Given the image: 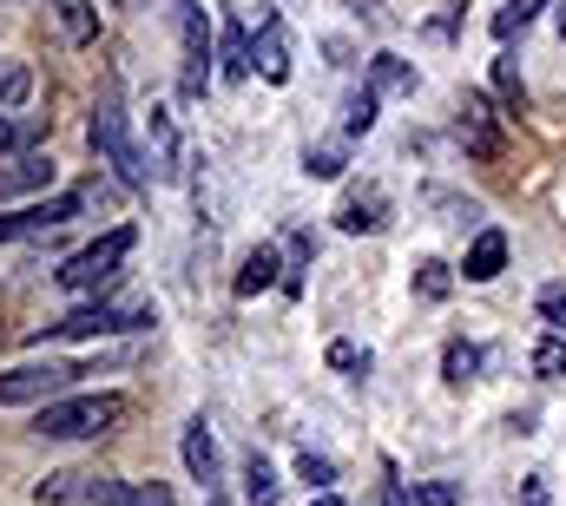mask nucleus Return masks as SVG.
I'll return each instance as SVG.
<instances>
[{
  "label": "nucleus",
  "mask_w": 566,
  "mask_h": 506,
  "mask_svg": "<svg viewBox=\"0 0 566 506\" xmlns=\"http://www.w3.org/2000/svg\"><path fill=\"white\" fill-rule=\"evenodd\" d=\"M541 323L566 336V283H547V289H541Z\"/></svg>",
  "instance_id": "32"
},
{
  "label": "nucleus",
  "mask_w": 566,
  "mask_h": 506,
  "mask_svg": "<svg viewBox=\"0 0 566 506\" xmlns=\"http://www.w3.org/2000/svg\"><path fill=\"white\" fill-rule=\"evenodd\" d=\"M416 506H461V494L448 481H416Z\"/></svg>",
  "instance_id": "33"
},
{
  "label": "nucleus",
  "mask_w": 566,
  "mask_h": 506,
  "mask_svg": "<svg viewBox=\"0 0 566 506\" xmlns=\"http://www.w3.org/2000/svg\"><path fill=\"white\" fill-rule=\"evenodd\" d=\"M441 376H448V388H468V381L481 376V349L474 342H448L441 349Z\"/></svg>",
  "instance_id": "17"
},
{
  "label": "nucleus",
  "mask_w": 566,
  "mask_h": 506,
  "mask_svg": "<svg viewBox=\"0 0 566 506\" xmlns=\"http://www.w3.org/2000/svg\"><path fill=\"white\" fill-rule=\"evenodd\" d=\"M86 138H93L99 165H113V178H119V185L145 191V185L158 178V171H151V158L133 145V126H126V86H119V80H106V86H99L93 119H86Z\"/></svg>",
  "instance_id": "1"
},
{
  "label": "nucleus",
  "mask_w": 566,
  "mask_h": 506,
  "mask_svg": "<svg viewBox=\"0 0 566 506\" xmlns=\"http://www.w3.org/2000/svg\"><path fill=\"white\" fill-rule=\"evenodd\" d=\"M329 369H343V376H369V349H356V342H329Z\"/></svg>",
  "instance_id": "31"
},
{
  "label": "nucleus",
  "mask_w": 566,
  "mask_h": 506,
  "mask_svg": "<svg viewBox=\"0 0 566 506\" xmlns=\"http://www.w3.org/2000/svg\"><path fill=\"white\" fill-rule=\"evenodd\" d=\"M560 33H566V0H560Z\"/></svg>",
  "instance_id": "39"
},
{
  "label": "nucleus",
  "mask_w": 566,
  "mask_h": 506,
  "mask_svg": "<svg viewBox=\"0 0 566 506\" xmlns=\"http://www.w3.org/2000/svg\"><path fill=\"white\" fill-rule=\"evenodd\" d=\"M211 506H224V500H218V494H211Z\"/></svg>",
  "instance_id": "40"
},
{
  "label": "nucleus",
  "mask_w": 566,
  "mask_h": 506,
  "mask_svg": "<svg viewBox=\"0 0 566 506\" xmlns=\"http://www.w3.org/2000/svg\"><path fill=\"white\" fill-rule=\"evenodd\" d=\"M133 506H178V500H171V487H165V481H145L139 494H133Z\"/></svg>",
  "instance_id": "36"
},
{
  "label": "nucleus",
  "mask_w": 566,
  "mask_h": 506,
  "mask_svg": "<svg viewBox=\"0 0 566 506\" xmlns=\"http://www.w3.org/2000/svg\"><path fill=\"white\" fill-rule=\"evenodd\" d=\"M369 93H416V66L396 60V53H376L369 60Z\"/></svg>",
  "instance_id": "15"
},
{
  "label": "nucleus",
  "mask_w": 566,
  "mask_h": 506,
  "mask_svg": "<svg viewBox=\"0 0 566 506\" xmlns=\"http://www.w3.org/2000/svg\"><path fill=\"white\" fill-rule=\"evenodd\" d=\"M454 138H461L474 158H501V131H494V113H488V99H481V93H468V99H461Z\"/></svg>",
  "instance_id": "9"
},
{
  "label": "nucleus",
  "mask_w": 566,
  "mask_h": 506,
  "mask_svg": "<svg viewBox=\"0 0 566 506\" xmlns=\"http://www.w3.org/2000/svg\"><path fill=\"white\" fill-rule=\"evenodd\" d=\"M251 66H258L271 86H283V80H290V33H283L277 13H264V20H258V40H251Z\"/></svg>",
  "instance_id": "8"
},
{
  "label": "nucleus",
  "mask_w": 566,
  "mask_h": 506,
  "mask_svg": "<svg viewBox=\"0 0 566 506\" xmlns=\"http://www.w3.org/2000/svg\"><path fill=\"white\" fill-rule=\"evenodd\" d=\"M303 506H343V500L336 494H316V500H303Z\"/></svg>",
  "instance_id": "38"
},
{
  "label": "nucleus",
  "mask_w": 566,
  "mask_h": 506,
  "mask_svg": "<svg viewBox=\"0 0 566 506\" xmlns=\"http://www.w3.org/2000/svg\"><path fill=\"white\" fill-rule=\"evenodd\" d=\"M53 7H60V27H66V40H73V46L99 40V13H93L86 0H53Z\"/></svg>",
  "instance_id": "18"
},
{
  "label": "nucleus",
  "mask_w": 566,
  "mask_h": 506,
  "mask_svg": "<svg viewBox=\"0 0 566 506\" xmlns=\"http://www.w3.org/2000/svg\"><path fill=\"white\" fill-rule=\"evenodd\" d=\"M218 73L224 80H251L258 66H251V27L244 20H224V33H218Z\"/></svg>",
  "instance_id": "12"
},
{
  "label": "nucleus",
  "mask_w": 566,
  "mask_h": 506,
  "mask_svg": "<svg viewBox=\"0 0 566 506\" xmlns=\"http://www.w3.org/2000/svg\"><path fill=\"white\" fill-rule=\"evenodd\" d=\"M86 481H93V474H46V481H40V506L46 500H80Z\"/></svg>",
  "instance_id": "27"
},
{
  "label": "nucleus",
  "mask_w": 566,
  "mask_h": 506,
  "mask_svg": "<svg viewBox=\"0 0 566 506\" xmlns=\"http://www.w3.org/2000/svg\"><path fill=\"white\" fill-rule=\"evenodd\" d=\"M382 211H389V198H382V191H356V198H343L336 224H343L349 238H363V231H382V224H389Z\"/></svg>",
  "instance_id": "13"
},
{
  "label": "nucleus",
  "mask_w": 566,
  "mask_h": 506,
  "mask_svg": "<svg viewBox=\"0 0 566 506\" xmlns=\"http://www.w3.org/2000/svg\"><path fill=\"white\" fill-rule=\"evenodd\" d=\"M119 414H126L119 394H60V401H40L33 434H40V441H93V434H106Z\"/></svg>",
  "instance_id": "2"
},
{
  "label": "nucleus",
  "mask_w": 566,
  "mask_h": 506,
  "mask_svg": "<svg viewBox=\"0 0 566 506\" xmlns=\"http://www.w3.org/2000/svg\"><path fill=\"white\" fill-rule=\"evenodd\" d=\"M185 474H191L205 494H218V481H224V461H218V441H211V421H205V414L185 421Z\"/></svg>",
  "instance_id": "7"
},
{
  "label": "nucleus",
  "mask_w": 566,
  "mask_h": 506,
  "mask_svg": "<svg viewBox=\"0 0 566 506\" xmlns=\"http://www.w3.org/2000/svg\"><path fill=\"white\" fill-rule=\"evenodd\" d=\"M151 171L158 178H178V126L165 106H151Z\"/></svg>",
  "instance_id": "14"
},
{
  "label": "nucleus",
  "mask_w": 566,
  "mask_h": 506,
  "mask_svg": "<svg viewBox=\"0 0 566 506\" xmlns=\"http://www.w3.org/2000/svg\"><path fill=\"white\" fill-rule=\"evenodd\" d=\"M244 500H251V506H277V474H271V461H264V454H251V461H244Z\"/></svg>",
  "instance_id": "20"
},
{
  "label": "nucleus",
  "mask_w": 566,
  "mask_h": 506,
  "mask_svg": "<svg viewBox=\"0 0 566 506\" xmlns=\"http://www.w3.org/2000/svg\"><path fill=\"white\" fill-rule=\"evenodd\" d=\"M534 376H541V381H560L566 376V336H560V329L534 342Z\"/></svg>",
  "instance_id": "23"
},
{
  "label": "nucleus",
  "mask_w": 566,
  "mask_h": 506,
  "mask_svg": "<svg viewBox=\"0 0 566 506\" xmlns=\"http://www.w3.org/2000/svg\"><path fill=\"white\" fill-rule=\"evenodd\" d=\"M541 7H547V0H507V7L494 13V40H514V33H521V27H527Z\"/></svg>",
  "instance_id": "24"
},
{
  "label": "nucleus",
  "mask_w": 566,
  "mask_h": 506,
  "mask_svg": "<svg viewBox=\"0 0 566 506\" xmlns=\"http://www.w3.org/2000/svg\"><path fill=\"white\" fill-rule=\"evenodd\" d=\"M165 7H171V20H178V93H185V99H205L211 60H218L211 27H205V7H198V0H165Z\"/></svg>",
  "instance_id": "4"
},
{
  "label": "nucleus",
  "mask_w": 566,
  "mask_h": 506,
  "mask_svg": "<svg viewBox=\"0 0 566 506\" xmlns=\"http://www.w3.org/2000/svg\"><path fill=\"white\" fill-rule=\"evenodd\" d=\"M494 86H501V99H507L514 113L527 106V86H521V66H514V60H494Z\"/></svg>",
  "instance_id": "29"
},
{
  "label": "nucleus",
  "mask_w": 566,
  "mask_h": 506,
  "mask_svg": "<svg viewBox=\"0 0 566 506\" xmlns=\"http://www.w3.org/2000/svg\"><path fill=\"white\" fill-rule=\"evenodd\" d=\"M376 506H409V487H402V474H396V467H382V487H376Z\"/></svg>",
  "instance_id": "34"
},
{
  "label": "nucleus",
  "mask_w": 566,
  "mask_h": 506,
  "mask_svg": "<svg viewBox=\"0 0 566 506\" xmlns=\"http://www.w3.org/2000/svg\"><path fill=\"white\" fill-rule=\"evenodd\" d=\"M53 158L46 151H13L7 165H0V198H27V191H46L53 185Z\"/></svg>",
  "instance_id": "10"
},
{
  "label": "nucleus",
  "mask_w": 566,
  "mask_h": 506,
  "mask_svg": "<svg viewBox=\"0 0 566 506\" xmlns=\"http://www.w3.org/2000/svg\"><path fill=\"white\" fill-rule=\"evenodd\" d=\"M33 99V73L20 66V60H0V113H13V106H27Z\"/></svg>",
  "instance_id": "22"
},
{
  "label": "nucleus",
  "mask_w": 566,
  "mask_h": 506,
  "mask_svg": "<svg viewBox=\"0 0 566 506\" xmlns=\"http://www.w3.org/2000/svg\"><path fill=\"white\" fill-rule=\"evenodd\" d=\"M277 270H283V256L258 244V251L244 256V270H238V296H258V289H271V283H283Z\"/></svg>",
  "instance_id": "16"
},
{
  "label": "nucleus",
  "mask_w": 566,
  "mask_h": 506,
  "mask_svg": "<svg viewBox=\"0 0 566 506\" xmlns=\"http://www.w3.org/2000/svg\"><path fill=\"white\" fill-rule=\"evenodd\" d=\"M46 119H0V151H33Z\"/></svg>",
  "instance_id": "25"
},
{
  "label": "nucleus",
  "mask_w": 566,
  "mask_h": 506,
  "mask_svg": "<svg viewBox=\"0 0 566 506\" xmlns=\"http://www.w3.org/2000/svg\"><path fill=\"white\" fill-rule=\"evenodd\" d=\"M158 316L151 309H119V303H86V309H73V316H60V323H46V329H33V342H93V336H119V329H151Z\"/></svg>",
  "instance_id": "5"
},
{
  "label": "nucleus",
  "mask_w": 566,
  "mask_h": 506,
  "mask_svg": "<svg viewBox=\"0 0 566 506\" xmlns=\"http://www.w3.org/2000/svg\"><path fill=\"white\" fill-rule=\"evenodd\" d=\"M448 289H454V270H448L441 256H422V263H416V296H422V303H448Z\"/></svg>",
  "instance_id": "19"
},
{
  "label": "nucleus",
  "mask_w": 566,
  "mask_h": 506,
  "mask_svg": "<svg viewBox=\"0 0 566 506\" xmlns=\"http://www.w3.org/2000/svg\"><path fill=\"white\" fill-rule=\"evenodd\" d=\"M376 106H382V93H349V106H343V138H363V131H376Z\"/></svg>",
  "instance_id": "21"
},
{
  "label": "nucleus",
  "mask_w": 566,
  "mask_h": 506,
  "mask_svg": "<svg viewBox=\"0 0 566 506\" xmlns=\"http://www.w3.org/2000/svg\"><path fill=\"white\" fill-rule=\"evenodd\" d=\"M80 376H86V369H73V362H20V369H7V376H0V408L60 401V394H66Z\"/></svg>",
  "instance_id": "6"
},
{
  "label": "nucleus",
  "mask_w": 566,
  "mask_h": 506,
  "mask_svg": "<svg viewBox=\"0 0 566 506\" xmlns=\"http://www.w3.org/2000/svg\"><path fill=\"white\" fill-rule=\"evenodd\" d=\"M133 244H139V231L133 224H113L99 244H86V251H73L66 263H60V289H73V296H99V289H113L126 270V256H133Z\"/></svg>",
  "instance_id": "3"
},
{
  "label": "nucleus",
  "mask_w": 566,
  "mask_h": 506,
  "mask_svg": "<svg viewBox=\"0 0 566 506\" xmlns=\"http://www.w3.org/2000/svg\"><path fill=\"white\" fill-rule=\"evenodd\" d=\"M303 171H310V178H343V145H316V151H303Z\"/></svg>",
  "instance_id": "30"
},
{
  "label": "nucleus",
  "mask_w": 566,
  "mask_h": 506,
  "mask_svg": "<svg viewBox=\"0 0 566 506\" xmlns=\"http://www.w3.org/2000/svg\"><path fill=\"white\" fill-rule=\"evenodd\" d=\"M514 506H554V500H547V481H541V474H527V481H521V494H514Z\"/></svg>",
  "instance_id": "35"
},
{
  "label": "nucleus",
  "mask_w": 566,
  "mask_h": 506,
  "mask_svg": "<svg viewBox=\"0 0 566 506\" xmlns=\"http://www.w3.org/2000/svg\"><path fill=\"white\" fill-rule=\"evenodd\" d=\"M80 506H133V487L126 481H86Z\"/></svg>",
  "instance_id": "28"
},
{
  "label": "nucleus",
  "mask_w": 566,
  "mask_h": 506,
  "mask_svg": "<svg viewBox=\"0 0 566 506\" xmlns=\"http://www.w3.org/2000/svg\"><path fill=\"white\" fill-rule=\"evenodd\" d=\"M13 238H33V231H27V211H7V218H0V244H13Z\"/></svg>",
  "instance_id": "37"
},
{
  "label": "nucleus",
  "mask_w": 566,
  "mask_h": 506,
  "mask_svg": "<svg viewBox=\"0 0 566 506\" xmlns=\"http://www.w3.org/2000/svg\"><path fill=\"white\" fill-rule=\"evenodd\" d=\"M507 270V231H481L474 244H468V263H461V276L468 283H494Z\"/></svg>",
  "instance_id": "11"
},
{
  "label": "nucleus",
  "mask_w": 566,
  "mask_h": 506,
  "mask_svg": "<svg viewBox=\"0 0 566 506\" xmlns=\"http://www.w3.org/2000/svg\"><path fill=\"white\" fill-rule=\"evenodd\" d=\"M296 481H303L310 494H329V481H336V467H329L323 454H310V447H303V454H296Z\"/></svg>",
  "instance_id": "26"
}]
</instances>
